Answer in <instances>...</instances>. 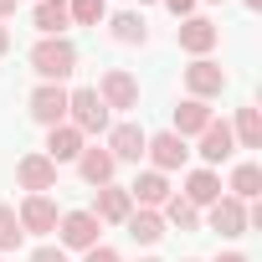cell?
Instances as JSON below:
<instances>
[{
	"label": "cell",
	"mask_w": 262,
	"mask_h": 262,
	"mask_svg": "<svg viewBox=\"0 0 262 262\" xmlns=\"http://www.w3.org/2000/svg\"><path fill=\"white\" fill-rule=\"evenodd\" d=\"M31 67H36L41 82H62V77L77 72V47H72L67 36H41V41L31 47Z\"/></svg>",
	"instance_id": "1"
},
{
	"label": "cell",
	"mask_w": 262,
	"mask_h": 262,
	"mask_svg": "<svg viewBox=\"0 0 262 262\" xmlns=\"http://www.w3.org/2000/svg\"><path fill=\"white\" fill-rule=\"evenodd\" d=\"M67 123L77 128L82 139H88V134H108V108L98 103L93 88H72V93H67Z\"/></svg>",
	"instance_id": "2"
},
{
	"label": "cell",
	"mask_w": 262,
	"mask_h": 262,
	"mask_svg": "<svg viewBox=\"0 0 262 262\" xmlns=\"http://www.w3.org/2000/svg\"><path fill=\"white\" fill-rule=\"evenodd\" d=\"M93 93H98V103H103V108H118V113L139 108V82L128 77L123 67H108V72L98 77V88H93Z\"/></svg>",
	"instance_id": "3"
},
{
	"label": "cell",
	"mask_w": 262,
	"mask_h": 262,
	"mask_svg": "<svg viewBox=\"0 0 262 262\" xmlns=\"http://www.w3.org/2000/svg\"><path fill=\"white\" fill-rule=\"evenodd\" d=\"M144 144H149V134H144V128L139 123H108V155L118 160V165H139L144 160Z\"/></svg>",
	"instance_id": "4"
},
{
	"label": "cell",
	"mask_w": 262,
	"mask_h": 262,
	"mask_svg": "<svg viewBox=\"0 0 262 262\" xmlns=\"http://www.w3.org/2000/svg\"><path fill=\"white\" fill-rule=\"evenodd\" d=\"M185 88H190V98L211 103V98H221V88H226V67L211 62V57H195V62L185 67Z\"/></svg>",
	"instance_id": "5"
},
{
	"label": "cell",
	"mask_w": 262,
	"mask_h": 262,
	"mask_svg": "<svg viewBox=\"0 0 262 262\" xmlns=\"http://www.w3.org/2000/svg\"><path fill=\"white\" fill-rule=\"evenodd\" d=\"M57 231H62V252H67V247H72V252H88V247H98L103 221H98L93 211H67V216L57 221Z\"/></svg>",
	"instance_id": "6"
},
{
	"label": "cell",
	"mask_w": 262,
	"mask_h": 262,
	"mask_svg": "<svg viewBox=\"0 0 262 262\" xmlns=\"http://www.w3.org/2000/svg\"><path fill=\"white\" fill-rule=\"evenodd\" d=\"M175 41H180V52H190V57H211V47L221 41V31H216V21H206V16H185V21L175 26Z\"/></svg>",
	"instance_id": "7"
},
{
	"label": "cell",
	"mask_w": 262,
	"mask_h": 262,
	"mask_svg": "<svg viewBox=\"0 0 262 262\" xmlns=\"http://www.w3.org/2000/svg\"><path fill=\"white\" fill-rule=\"evenodd\" d=\"M144 155L155 160V170H160V175H170V170H185V160H190V144H185L180 134H170V128H165V134H155V139L144 144Z\"/></svg>",
	"instance_id": "8"
},
{
	"label": "cell",
	"mask_w": 262,
	"mask_h": 262,
	"mask_svg": "<svg viewBox=\"0 0 262 262\" xmlns=\"http://www.w3.org/2000/svg\"><path fill=\"white\" fill-rule=\"evenodd\" d=\"M31 118L47 123V128L67 123V88H62V82H41V88L31 93Z\"/></svg>",
	"instance_id": "9"
},
{
	"label": "cell",
	"mask_w": 262,
	"mask_h": 262,
	"mask_svg": "<svg viewBox=\"0 0 262 262\" xmlns=\"http://www.w3.org/2000/svg\"><path fill=\"white\" fill-rule=\"evenodd\" d=\"M16 180H21L26 195H47V190H57V165H52L47 155H21Z\"/></svg>",
	"instance_id": "10"
},
{
	"label": "cell",
	"mask_w": 262,
	"mask_h": 262,
	"mask_svg": "<svg viewBox=\"0 0 262 262\" xmlns=\"http://www.w3.org/2000/svg\"><path fill=\"white\" fill-rule=\"evenodd\" d=\"M16 221H21V231H31V236H47V231H57V201L52 195H26L21 201V211H16Z\"/></svg>",
	"instance_id": "11"
},
{
	"label": "cell",
	"mask_w": 262,
	"mask_h": 262,
	"mask_svg": "<svg viewBox=\"0 0 262 262\" xmlns=\"http://www.w3.org/2000/svg\"><path fill=\"white\" fill-rule=\"evenodd\" d=\"M128 211H134V201H128V185H98V195H93V216H98V221L123 226Z\"/></svg>",
	"instance_id": "12"
},
{
	"label": "cell",
	"mask_w": 262,
	"mask_h": 262,
	"mask_svg": "<svg viewBox=\"0 0 262 262\" xmlns=\"http://www.w3.org/2000/svg\"><path fill=\"white\" fill-rule=\"evenodd\" d=\"M113 170H118V160H113L103 144H82V155H77V175H82L88 185H113Z\"/></svg>",
	"instance_id": "13"
},
{
	"label": "cell",
	"mask_w": 262,
	"mask_h": 262,
	"mask_svg": "<svg viewBox=\"0 0 262 262\" xmlns=\"http://www.w3.org/2000/svg\"><path fill=\"white\" fill-rule=\"evenodd\" d=\"M206 211H211V231H221V236H242V231H247V201L221 195V201H211Z\"/></svg>",
	"instance_id": "14"
},
{
	"label": "cell",
	"mask_w": 262,
	"mask_h": 262,
	"mask_svg": "<svg viewBox=\"0 0 262 262\" xmlns=\"http://www.w3.org/2000/svg\"><path fill=\"white\" fill-rule=\"evenodd\" d=\"M231 155H236L231 123H216V118H211V123L201 128V160H206V170H211V165H221V160H231Z\"/></svg>",
	"instance_id": "15"
},
{
	"label": "cell",
	"mask_w": 262,
	"mask_h": 262,
	"mask_svg": "<svg viewBox=\"0 0 262 262\" xmlns=\"http://www.w3.org/2000/svg\"><path fill=\"white\" fill-rule=\"evenodd\" d=\"M82 144H88V139L77 134L72 123H57V128H47V149H41V155H47L52 165H67V160L82 155Z\"/></svg>",
	"instance_id": "16"
},
{
	"label": "cell",
	"mask_w": 262,
	"mask_h": 262,
	"mask_svg": "<svg viewBox=\"0 0 262 262\" xmlns=\"http://www.w3.org/2000/svg\"><path fill=\"white\" fill-rule=\"evenodd\" d=\"M128 201H139V211H155V206L170 201V180H165L160 170H144L134 185H128Z\"/></svg>",
	"instance_id": "17"
},
{
	"label": "cell",
	"mask_w": 262,
	"mask_h": 262,
	"mask_svg": "<svg viewBox=\"0 0 262 262\" xmlns=\"http://www.w3.org/2000/svg\"><path fill=\"white\" fill-rule=\"evenodd\" d=\"M180 195H185V201H190V206L201 211V206L221 201V175H216V170H190V175H185V190H180Z\"/></svg>",
	"instance_id": "18"
},
{
	"label": "cell",
	"mask_w": 262,
	"mask_h": 262,
	"mask_svg": "<svg viewBox=\"0 0 262 262\" xmlns=\"http://www.w3.org/2000/svg\"><path fill=\"white\" fill-rule=\"evenodd\" d=\"M108 36L123 41V47H144L149 41V26H144L139 11H118V16H108Z\"/></svg>",
	"instance_id": "19"
},
{
	"label": "cell",
	"mask_w": 262,
	"mask_h": 262,
	"mask_svg": "<svg viewBox=\"0 0 262 262\" xmlns=\"http://www.w3.org/2000/svg\"><path fill=\"white\" fill-rule=\"evenodd\" d=\"M206 123H211V108H206L201 98H185V103L175 108V128H170V134H180V139L195 134V139H201V128H206Z\"/></svg>",
	"instance_id": "20"
},
{
	"label": "cell",
	"mask_w": 262,
	"mask_h": 262,
	"mask_svg": "<svg viewBox=\"0 0 262 262\" xmlns=\"http://www.w3.org/2000/svg\"><path fill=\"white\" fill-rule=\"evenodd\" d=\"M31 21H36V31H41V36H62V31L72 26V16H67V0H36Z\"/></svg>",
	"instance_id": "21"
},
{
	"label": "cell",
	"mask_w": 262,
	"mask_h": 262,
	"mask_svg": "<svg viewBox=\"0 0 262 262\" xmlns=\"http://www.w3.org/2000/svg\"><path fill=\"white\" fill-rule=\"evenodd\" d=\"M231 139H236V149H262V113H257L252 103H247V108H236Z\"/></svg>",
	"instance_id": "22"
},
{
	"label": "cell",
	"mask_w": 262,
	"mask_h": 262,
	"mask_svg": "<svg viewBox=\"0 0 262 262\" xmlns=\"http://www.w3.org/2000/svg\"><path fill=\"white\" fill-rule=\"evenodd\" d=\"M128 236H134L139 247H155L160 236H165V221H160V211H128Z\"/></svg>",
	"instance_id": "23"
},
{
	"label": "cell",
	"mask_w": 262,
	"mask_h": 262,
	"mask_svg": "<svg viewBox=\"0 0 262 262\" xmlns=\"http://www.w3.org/2000/svg\"><path fill=\"white\" fill-rule=\"evenodd\" d=\"M226 190H231L236 201H257V195H262V170H257L252 160H247V165H236V170H231V185H226Z\"/></svg>",
	"instance_id": "24"
},
{
	"label": "cell",
	"mask_w": 262,
	"mask_h": 262,
	"mask_svg": "<svg viewBox=\"0 0 262 262\" xmlns=\"http://www.w3.org/2000/svg\"><path fill=\"white\" fill-rule=\"evenodd\" d=\"M160 221H165V226H180V231H195V226H201V211H195V206H190L185 195H170V201H165V216H160Z\"/></svg>",
	"instance_id": "25"
},
{
	"label": "cell",
	"mask_w": 262,
	"mask_h": 262,
	"mask_svg": "<svg viewBox=\"0 0 262 262\" xmlns=\"http://www.w3.org/2000/svg\"><path fill=\"white\" fill-rule=\"evenodd\" d=\"M67 16L77 26H98V21H108V0H67Z\"/></svg>",
	"instance_id": "26"
},
{
	"label": "cell",
	"mask_w": 262,
	"mask_h": 262,
	"mask_svg": "<svg viewBox=\"0 0 262 262\" xmlns=\"http://www.w3.org/2000/svg\"><path fill=\"white\" fill-rule=\"evenodd\" d=\"M21 221H16V206H0V252H16L21 247Z\"/></svg>",
	"instance_id": "27"
},
{
	"label": "cell",
	"mask_w": 262,
	"mask_h": 262,
	"mask_svg": "<svg viewBox=\"0 0 262 262\" xmlns=\"http://www.w3.org/2000/svg\"><path fill=\"white\" fill-rule=\"evenodd\" d=\"M82 262H123V257H118L113 247H103V242H98V247H88V252H82Z\"/></svg>",
	"instance_id": "28"
},
{
	"label": "cell",
	"mask_w": 262,
	"mask_h": 262,
	"mask_svg": "<svg viewBox=\"0 0 262 262\" xmlns=\"http://www.w3.org/2000/svg\"><path fill=\"white\" fill-rule=\"evenodd\" d=\"M31 262H67V252H62V247H36Z\"/></svg>",
	"instance_id": "29"
},
{
	"label": "cell",
	"mask_w": 262,
	"mask_h": 262,
	"mask_svg": "<svg viewBox=\"0 0 262 262\" xmlns=\"http://www.w3.org/2000/svg\"><path fill=\"white\" fill-rule=\"evenodd\" d=\"M165 6H170V11H175V16H180V21H185V16H190V11H195V0H165Z\"/></svg>",
	"instance_id": "30"
},
{
	"label": "cell",
	"mask_w": 262,
	"mask_h": 262,
	"mask_svg": "<svg viewBox=\"0 0 262 262\" xmlns=\"http://www.w3.org/2000/svg\"><path fill=\"white\" fill-rule=\"evenodd\" d=\"M216 262H252V257H242V252H221Z\"/></svg>",
	"instance_id": "31"
},
{
	"label": "cell",
	"mask_w": 262,
	"mask_h": 262,
	"mask_svg": "<svg viewBox=\"0 0 262 262\" xmlns=\"http://www.w3.org/2000/svg\"><path fill=\"white\" fill-rule=\"evenodd\" d=\"M6 16H16V0H0V21H6Z\"/></svg>",
	"instance_id": "32"
},
{
	"label": "cell",
	"mask_w": 262,
	"mask_h": 262,
	"mask_svg": "<svg viewBox=\"0 0 262 262\" xmlns=\"http://www.w3.org/2000/svg\"><path fill=\"white\" fill-rule=\"evenodd\" d=\"M6 52H11V31H6V26H0V57H6Z\"/></svg>",
	"instance_id": "33"
},
{
	"label": "cell",
	"mask_w": 262,
	"mask_h": 262,
	"mask_svg": "<svg viewBox=\"0 0 262 262\" xmlns=\"http://www.w3.org/2000/svg\"><path fill=\"white\" fill-rule=\"evenodd\" d=\"M247 11H262V0H247Z\"/></svg>",
	"instance_id": "34"
},
{
	"label": "cell",
	"mask_w": 262,
	"mask_h": 262,
	"mask_svg": "<svg viewBox=\"0 0 262 262\" xmlns=\"http://www.w3.org/2000/svg\"><path fill=\"white\" fill-rule=\"evenodd\" d=\"M144 262H160V257H144Z\"/></svg>",
	"instance_id": "35"
},
{
	"label": "cell",
	"mask_w": 262,
	"mask_h": 262,
	"mask_svg": "<svg viewBox=\"0 0 262 262\" xmlns=\"http://www.w3.org/2000/svg\"><path fill=\"white\" fill-rule=\"evenodd\" d=\"M139 6H149V0H139Z\"/></svg>",
	"instance_id": "36"
}]
</instances>
